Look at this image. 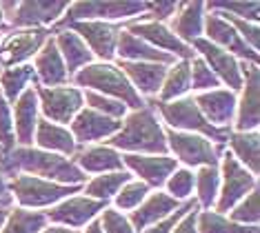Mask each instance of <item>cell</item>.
<instances>
[{
    "label": "cell",
    "instance_id": "obj_1",
    "mask_svg": "<svg viewBox=\"0 0 260 233\" xmlns=\"http://www.w3.org/2000/svg\"><path fill=\"white\" fill-rule=\"evenodd\" d=\"M0 171L3 176H16L18 171H22L34 178H40V180L69 184V187H80V182L87 178L78 169V164L69 158L34 147H18L5 153L0 158Z\"/></svg>",
    "mask_w": 260,
    "mask_h": 233
},
{
    "label": "cell",
    "instance_id": "obj_2",
    "mask_svg": "<svg viewBox=\"0 0 260 233\" xmlns=\"http://www.w3.org/2000/svg\"><path fill=\"white\" fill-rule=\"evenodd\" d=\"M109 145L111 149H122L136 155H167L169 151L160 122L147 107L129 113L120 131L109 138Z\"/></svg>",
    "mask_w": 260,
    "mask_h": 233
},
{
    "label": "cell",
    "instance_id": "obj_3",
    "mask_svg": "<svg viewBox=\"0 0 260 233\" xmlns=\"http://www.w3.org/2000/svg\"><path fill=\"white\" fill-rule=\"evenodd\" d=\"M76 85L85 87L87 91H96L100 95L114 98L125 107H132L134 111L145 109V100L140 98V93L132 87V82L125 78L120 69L111 62H91L87 67H82L76 74Z\"/></svg>",
    "mask_w": 260,
    "mask_h": 233
},
{
    "label": "cell",
    "instance_id": "obj_4",
    "mask_svg": "<svg viewBox=\"0 0 260 233\" xmlns=\"http://www.w3.org/2000/svg\"><path fill=\"white\" fill-rule=\"evenodd\" d=\"M156 107L160 109L165 122L174 131L198 134L207 140L211 138L218 142H227L229 138V129H218L205 120V116L200 113L193 98H178V100H171V103H158Z\"/></svg>",
    "mask_w": 260,
    "mask_h": 233
},
{
    "label": "cell",
    "instance_id": "obj_5",
    "mask_svg": "<svg viewBox=\"0 0 260 233\" xmlns=\"http://www.w3.org/2000/svg\"><path fill=\"white\" fill-rule=\"evenodd\" d=\"M7 189L18 200L20 209H43V207H56L64 198H72V193H78L80 187L40 180V178L34 176H11Z\"/></svg>",
    "mask_w": 260,
    "mask_h": 233
},
{
    "label": "cell",
    "instance_id": "obj_6",
    "mask_svg": "<svg viewBox=\"0 0 260 233\" xmlns=\"http://www.w3.org/2000/svg\"><path fill=\"white\" fill-rule=\"evenodd\" d=\"M220 176H222V189L216 198V213H227L238 205L242 198L251 193L258 187L256 176H251L249 171L242 167L232 153L222 155V164H220Z\"/></svg>",
    "mask_w": 260,
    "mask_h": 233
},
{
    "label": "cell",
    "instance_id": "obj_7",
    "mask_svg": "<svg viewBox=\"0 0 260 233\" xmlns=\"http://www.w3.org/2000/svg\"><path fill=\"white\" fill-rule=\"evenodd\" d=\"M38 107L45 113V120L54 124H69L76 118V113L82 109L85 100L82 91L76 87H36Z\"/></svg>",
    "mask_w": 260,
    "mask_h": 233
},
{
    "label": "cell",
    "instance_id": "obj_8",
    "mask_svg": "<svg viewBox=\"0 0 260 233\" xmlns=\"http://www.w3.org/2000/svg\"><path fill=\"white\" fill-rule=\"evenodd\" d=\"M147 9H149V3H72L60 20V27L67 22L82 20H125V18L145 14Z\"/></svg>",
    "mask_w": 260,
    "mask_h": 233
},
{
    "label": "cell",
    "instance_id": "obj_9",
    "mask_svg": "<svg viewBox=\"0 0 260 233\" xmlns=\"http://www.w3.org/2000/svg\"><path fill=\"white\" fill-rule=\"evenodd\" d=\"M167 149H171L176 160L187 167H218V149L198 134H182L167 129Z\"/></svg>",
    "mask_w": 260,
    "mask_h": 233
},
{
    "label": "cell",
    "instance_id": "obj_10",
    "mask_svg": "<svg viewBox=\"0 0 260 233\" xmlns=\"http://www.w3.org/2000/svg\"><path fill=\"white\" fill-rule=\"evenodd\" d=\"M64 29L80 36V40L89 47L93 56H98L103 62H109L116 56V43L120 29L111 22H100V20H82V22H67L62 25Z\"/></svg>",
    "mask_w": 260,
    "mask_h": 233
},
{
    "label": "cell",
    "instance_id": "obj_11",
    "mask_svg": "<svg viewBox=\"0 0 260 233\" xmlns=\"http://www.w3.org/2000/svg\"><path fill=\"white\" fill-rule=\"evenodd\" d=\"M105 209H107V202L103 200H91L87 195H72V198H64L56 207H51L45 216L47 220L64 226V229L69 226V229L76 231L78 226H85L87 222H91Z\"/></svg>",
    "mask_w": 260,
    "mask_h": 233
},
{
    "label": "cell",
    "instance_id": "obj_12",
    "mask_svg": "<svg viewBox=\"0 0 260 233\" xmlns=\"http://www.w3.org/2000/svg\"><path fill=\"white\" fill-rule=\"evenodd\" d=\"M191 49H196L193 53H200L203 62L211 69V74H214L218 80L227 82V85H229V91H234V89H242L245 76H242L240 64H238V60H236L232 53H227V51H222L220 47L211 45L207 38L193 40V43H191Z\"/></svg>",
    "mask_w": 260,
    "mask_h": 233
},
{
    "label": "cell",
    "instance_id": "obj_13",
    "mask_svg": "<svg viewBox=\"0 0 260 233\" xmlns=\"http://www.w3.org/2000/svg\"><path fill=\"white\" fill-rule=\"evenodd\" d=\"M49 40L47 29H22L18 34H11L0 45V67H18L20 62L34 58Z\"/></svg>",
    "mask_w": 260,
    "mask_h": 233
},
{
    "label": "cell",
    "instance_id": "obj_14",
    "mask_svg": "<svg viewBox=\"0 0 260 233\" xmlns=\"http://www.w3.org/2000/svg\"><path fill=\"white\" fill-rule=\"evenodd\" d=\"M203 31H207V40L211 45L220 47L227 53H236L242 58V62L249 60L251 64H258V53L251 49L249 45L238 36V31L224 20L222 16H218L216 11H211L209 16H205L203 20Z\"/></svg>",
    "mask_w": 260,
    "mask_h": 233
},
{
    "label": "cell",
    "instance_id": "obj_15",
    "mask_svg": "<svg viewBox=\"0 0 260 233\" xmlns=\"http://www.w3.org/2000/svg\"><path fill=\"white\" fill-rule=\"evenodd\" d=\"M129 34H134L136 38L145 40L147 45H151L153 49L165 51L169 56H178L180 60H191L196 58V53L189 45H185L182 40L176 38V34L169 27H165L162 22H134L127 29Z\"/></svg>",
    "mask_w": 260,
    "mask_h": 233
},
{
    "label": "cell",
    "instance_id": "obj_16",
    "mask_svg": "<svg viewBox=\"0 0 260 233\" xmlns=\"http://www.w3.org/2000/svg\"><path fill=\"white\" fill-rule=\"evenodd\" d=\"M122 127V120H114L107 118L103 113L89 109V107H82L76 113V118L72 120V136L76 142L82 145H89V142H98V140H107L114 134H118Z\"/></svg>",
    "mask_w": 260,
    "mask_h": 233
},
{
    "label": "cell",
    "instance_id": "obj_17",
    "mask_svg": "<svg viewBox=\"0 0 260 233\" xmlns=\"http://www.w3.org/2000/svg\"><path fill=\"white\" fill-rule=\"evenodd\" d=\"M67 7H69V3H62V0H25V3H16L11 25L40 29V25L56 22L67 11Z\"/></svg>",
    "mask_w": 260,
    "mask_h": 233
},
{
    "label": "cell",
    "instance_id": "obj_18",
    "mask_svg": "<svg viewBox=\"0 0 260 233\" xmlns=\"http://www.w3.org/2000/svg\"><path fill=\"white\" fill-rule=\"evenodd\" d=\"M122 164L129 167L136 176L143 178L147 187H165L167 178L178 169V160L169 158V155H136L125 153L122 155Z\"/></svg>",
    "mask_w": 260,
    "mask_h": 233
},
{
    "label": "cell",
    "instance_id": "obj_19",
    "mask_svg": "<svg viewBox=\"0 0 260 233\" xmlns=\"http://www.w3.org/2000/svg\"><path fill=\"white\" fill-rule=\"evenodd\" d=\"M240 71L245 76L242 82V98L236 105L238 109V120H236V129L240 134L247 131H256L260 116H258V64H247V62H238Z\"/></svg>",
    "mask_w": 260,
    "mask_h": 233
},
{
    "label": "cell",
    "instance_id": "obj_20",
    "mask_svg": "<svg viewBox=\"0 0 260 233\" xmlns=\"http://www.w3.org/2000/svg\"><path fill=\"white\" fill-rule=\"evenodd\" d=\"M198 105L200 113L205 116V120L214 124L218 129H227L232 124L236 116V93L229 89H214V91H205L198 98H193Z\"/></svg>",
    "mask_w": 260,
    "mask_h": 233
},
{
    "label": "cell",
    "instance_id": "obj_21",
    "mask_svg": "<svg viewBox=\"0 0 260 233\" xmlns=\"http://www.w3.org/2000/svg\"><path fill=\"white\" fill-rule=\"evenodd\" d=\"M178 207H180V202L174 200L169 193L156 191V193H151L149 198H145L143 205L138 209H134L132 218H127V220H129V224H132L134 231H145V229H149L151 224H156L167 216H171Z\"/></svg>",
    "mask_w": 260,
    "mask_h": 233
},
{
    "label": "cell",
    "instance_id": "obj_22",
    "mask_svg": "<svg viewBox=\"0 0 260 233\" xmlns=\"http://www.w3.org/2000/svg\"><path fill=\"white\" fill-rule=\"evenodd\" d=\"M38 95L34 87H27L20 93V98L14 103V134L16 142H20L22 147H29L34 142V134H36V124H38Z\"/></svg>",
    "mask_w": 260,
    "mask_h": 233
},
{
    "label": "cell",
    "instance_id": "obj_23",
    "mask_svg": "<svg viewBox=\"0 0 260 233\" xmlns=\"http://www.w3.org/2000/svg\"><path fill=\"white\" fill-rule=\"evenodd\" d=\"M118 69L125 74V78L132 82V87L138 93L151 95V93H160L162 80L167 76V67L156 62H125L120 60Z\"/></svg>",
    "mask_w": 260,
    "mask_h": 233
},
{
    "label": "cell",
    "instance_id": "obj_24",
    "mask_svg": "<svg viewBox=\"0 0 260 233\" xmlns=\"http://www.w3.org/2000/svg\"><path fill=\"white\" fill-rule=\"evenodd\" d=\"M116 53L120 56V60H125V62H156V64H165V67L176 62L174 56L153 49L151 45H147L145 40L136 38V36L129 31L118 34Z\"/></svg>",
    "mask_w": 260,
    "mask_h": 233
},
{
    "label": "cell",
    "instance_id": "obj_25",
    "mask_svg": "<svg viewBox=\"0 0 260 233\" xmlns=\"http://www.w3.org/2000/svg\"><path fill=\"white\" fill-rule=\"evenodd\" d=\"M40 82L51 89V87H58V85H64L69 80V74H67V67L62 62V56L58 51V47L54 43V38H49L47 43L43 45V49L36 53V71Z\"/></svg>",
    "mask_w": 260,
    "mask_h": 233
},
{
    "label": "cell",
    "instance_id": "obj_26",
    "mask_svg": "<svg viewBox=\"0 0 260 233\" xmlns=\"http://www.w3.org/2000/svg\"><path fill=\"white\" fill-rule=\"evenodd\" d=\"M38 149L49 153H58V155H72L76 153V140L72 136V131L60 127V124H54L49 120H38L36 124V140Z\"/></svg>",
    "mask_w": 260,
    "mask_h": 233
},
{
    "label": "cell",
    "instance_id": "obj_27",
    "mask_svg": "<svg viewBox=\"0 0 260 233\" xmlns=\"http://www.w3.org/2000/svg\"><path fill=\"white\" fill-rule=\"evenodd\" d=\"M54 43L58 47V51H60L62 56V62L64 67H67V74H78L82 67H87V64H91L93 60V53L89 51V47L80 40V36H76L74 31H69V29H62L60 34H58V38H54Z\"/></svg>",
    "mask_w": 260,
    "mask_h": 233
},
{
    "label": "cell",
    "instance_id": "obj_28",
    "mask_svg": "<svg viewBox=\"0 0 260 233\" xmlns=\"http://www.w3.org/2000/svg\"><path fill=\"white\" fill-rule=\"evenodd\" d=\"M78 169L85 173H116L125 171L122 164V155L111 147H89L78 153Z\"/></svg>",
    "mask_w": 260,
    "mask_h": 233
},
{
    "label": "cell",
    "instance_id": "obj_29",
    "mask_svg": "<svg viewBox=\"0 0 260 233\" xmlns=\"http://www.w3.org/2000/svg\"><path fill=\"white\" fill-rule=\"evenodd\" d=\"M205 5L203 3H185L178 5V11H176L174 18V29L171 31L176 34V38L182 40V43H193V40L200 38L203 34V20H205Z\"/></svg>",
    "mask_w": 260,
    "mask_h": 233
},
{
    "label": "cell",
    "instance_id": "obj_30",
    "mask_svg": "<svg viewBox=\"0 0 260 233\" xmlns=\"http://www.w3.org/2000/svg\"><path fill=\"white\" fill-rule=\"evenodd\" d=\"M229 145L232 155L245 167L251 176H258V131H247V134H229Z\"/></svg>",
    "mask_w": 260,
    "mask_h": 233
},
{
    "label": "cell",
    "instance_id": "obj_31",
    "mask_svg": "<svg viewBox=\"0 0 260 233\" xmlns=\"http://www.w3.org/2000/svg\"><path fill=\"white\" fill-rule=\"evenodd\" d=\"M191 89V74H189V60L174 62L167 69V76L160 87V103H171V100L182 98Z\"/></svg>",
    "mask_w": 260,
    "mask_h": 233
},
{
    "label": "cell",
    "instance_id": "obj_32",
    "mask_svg": "<svg viewBox=\"0 0 260 233\" xmlns=\"http://www.w3.org/2000/svg\"><path fill=\"white\" fill-rule=\"evenodd\" d=\"M132 182V173L129 171H116V173H105V176H96L93 180L85 184V193L91 200H103L107 202L109 198H116V193Z\"/></svg>",
    "mask_w": 260,
    "mask_h": 233
},
{
    "label": "cell",
    "instance_id": "obj_33",
    "mask_svg": "<svg viewBox=\"0 0 260 233\" xmlns=\"http://www.w3.org/2000/svg\"><path fill=\"white\" fill-rule=\"evenodd\" d=\"M31 80H36L34 76V67L29 64H18V67H9L0 74V93L9 105H14L20 98V93L27 89Z\"/></svg>",
    "mask_w": 260,
    "mask_h": 233
},
{
    "label": "cell",
    "instance_id": "obj_34",
    "mask_svg": "<svg viewBox=\"0 0 260 233\" xmlns=\"http://www.w3.org/2000/svg\"><path fill=\"white\" fill-rule=\"evenodd\" d=\"M47 216L40 211H27V209H14L9 211L0 233H40L45 229Z\"/></svg>",
    "mask_w": 260,
    "mask_h": 233
},
{
    "label": "cell",
    "instance_id": "obj_35",
    "mask_svg": "<svg viewBox=\"0 0 260 233\" xmlns=\"http://www.w3.org/2000/svg\"><path fill=\"white\" fill-rule=\"evenodd\" d=\"M198 233H258L256 226H242L216 211H198L196 216Z\"/></svg>",
    "mask_w": 260,
    "mask_h": 233
},
{
    "label": "cell",
    "instance_id": "obj_36",
    "mask_svg": "<svg viewBox=\"0 0 260 233\" xmlns=\"http://www.w3.org/2000/svg\"><path fill=\"white\" fill-rule=\"evenodd\" d=\"M193 182L198 187L200 207H205L209 211L211 205H216L218 189H220V171H218V167H200L198 173L193 176Z\"/></svg>",
    "mask_w": 260,
    "mask_h": 233
},
{
    "label": "cell",
    "instance_id": "obj_37",
    "mask_svg": "<svg viewBox=\"0 0 260 233\" xmlns=\"http://www.w3.org/2000/svg\"><path fill=\"white\" fill-rule=\"evenodd\" d=\"M82 100H87V107L107 118H114V120H120V118L127 116V107L122 103H118L114 98H107V95H100L96 91H85L82 93Z\"/></svg>",
    "mask_w": 260,
    "mask_h": 233
},
{
    "label": "cell",
    "instance_id": "obj_38",
    "mask_svg": "<svg viewBox=\"0 0 260 233\" xmlns=\"http://www.w3.org/2000/svg\"><path fill=\"white\" fill-rule=\"evenodd\" d=\"M258 187L251 191L247 198H242L238 205L232 209V222L242 226H256L258 224Z\"/></svg>",
    "mask_w": 260,
    "mask_h": 233
},
{
    "label": "cell",
    "instance_id": "obj_39",
    "mask_svg": "<svg viewBox=\"0 0 260 233\" xmlns=\"http://www.w3.org/2000/svg\"><path fill=\"white\" fill-rule=\"evenodd\" d=\"M147 193H149V187L145 182H127L116 193V207L122 209V211H134V209L143 205Z\"/></svg>",
    "mask_w": 260,
    "mask_h": 233
},
{
    "label": "cell",
    "instance_id": "obj_40",
    "mask_svg": "<svg viewBox=\"0 0 260 233\" xmlns=\"http://www.w3.org/2000/svg\"><path fill=\"white\" fill-rule=\"evenodd\" d=\"M209 9L218 11V14H229L234 18H240V20L253 22V25H256L258 18H260V5L258 3H211Z\"/></svg>",
    "mask_w": 260,
    "mask_h": 233
},
{
    "label": "cell",
    "instance_id": "obj_41",
    "mask_svg": "<svg viewBox=\"0 0 260 233\" xmlns=\"http://www.w3.org/2000/svg\"><path fill=\"white\" fill-rule=\"evenodd\" d=\"M189 74H191V89H196V91H205V89L214 91L218 87V82H220L211 74V69L203 62V58H198V56L189 60Z\"/></svg>",
    "mask_w": 260,
    "mask_h": 233
},
{
    "label": "cell",
    "instance_id": "obj_42",
    "mask_svg": "<svg viewBox=\"0 0 260 233\" xmlns=\"http://www.w3.org/2000/svg\"><path fill=\"white\" fill-rule=\"evenodd\" d=\"M165 187H167L169 195L174 200H185L191 195L193 191V173L189 169H176L171 176L167 178V182H165Z\"/></svg>",
    "mask_w": 260,
    "mask_h": 233
},
{
    "label": "cell",
    "instance_id": "obj_43",
    "mask_svg": "<svg viewBox=\"0 0 260 233\" xmlns=\"http://www.w3.org/2000/svg\"><path fill=\"white\" fill-rule=\"evenodd\" d=\"M16 147V134H14V118H11L9 103L0 93V153H9Z\"/></svg>",
    "mask_w": 260,
    "mask_h": 233
},
{
    "label": "cell",
    "instance_id": "obj_44",
    "mask_svg": "<svg viewBox=\"0 0 260 233\" xmlns=\"http://www.w3.org/2000/svg\"><path fill=\"white\" fill-rule=\"evenodd\" d=\"M218 14V11H216ZM218 16H222L224 20L232 25L236 31H238V36L242 40H245L247 45L251 47L253 51H258V43H260V29L258 25H253V22H247V20H240V18H234V16H229V14H218Z\"/></svg>",
    "mask_w": 260,
    "mask_h": 233
},
{
    "label": "cell",
    "instance_id": "obj_45",
    "mask_svg": "<svg viewBox=\"0 0 260 233\" xmlns=\"http://www.w3.org/2000/svg\"><path fill=\"white\" fill-rule=\"evenodd\" d=\"M98 222H100L103 233H136L132 229V224H129V220L120 211H116V209H105L103 218Z\"/></svg>",
    "mask_w": 260,
    "mask_h": 233
},
{
    "label": "cell",
    "instance_id": "obj_46",
    "mask_svg": "<svg viewBox=\"0 0 260 233\" xmlns=\"http://www.w3.org/2000/svg\"><path fill=\"white\" fill-rule=\"evenodd\" d=\"M193 207H198V202L189 200V202H187V205H185V207H178V209H176V211H174V213H171V216H167V218H165V220H160V222H156V224H151V226H149V229H145L143 233H171V231H174V226H176V224H178V222H180V220H182V218H185V216H187V213H189V211H191V209H193Z\"/></svg>",
    "mask_w": 260,
    "mask_h": 233
},
{
    "label": "cell",
    "instance_id": "obj_47",
    "mask_svg": "<svg viewBox=\"0 0 260 233\" xmlns=\"http://www.w3.org/2000/svg\"><path fill=\"white\" fill-rule=\"evenodd\" d=\"M176 11H178V3H149L147 18H149V22H162L169 16H174Z\"/></svg>",
    "mask_w": 260,
    "mask_h": 233
},
{
    "label": "cell",
    "instance_id": "obj_48",
    "mask_svg": "<svg viewBox=\"0 0 260 233\" xmlns=\"http://www.w3.org/2000/svg\"><path fill=\"white\" fill-rule=\"evenodd\" d=\"M196 216H198V207H193L191 211H189L187 216L174 226L171 233H198L196 231Z\"/></svg>",
    "mask_w": 260,
    "mask_h": 233
},
{
    "label": "cell",
    "instance_id": "obj_49",
    "mask_svg": "<svg viewBox=\"0 0 260 233\" xmlns=\"http://www.w3.org/2000/svg\"><path fill=\"white\" fill-rule=\"evenodd\" d=\"M7 180H5V176H3V171H0V200H11V195L7 193Z\"/></svg>",
    "mask_w": 260,
    "mask_h": 233
},
{
    "label": "cell",
    "instance_id": "obj_50",
    "mask_svg": "<svg viewBox=\"0 0 260 233\" xmlns=\"http://www.w3.org/2000/svg\"><path fill=\"white\" fill-rule=\"evenodd\" d=\"M40 233H78L74 229H64V226H45Z\"/></svg>",
    "mask_w": 260,
    "mask_h": 233
},
{
    "label": "cell",
    "instance_id": "obj_51",
    "mask_svg": "<svg viewBox=\"0 0 260 233\" xmlns=\"http://www.w3.org/2000/svg\"><path fill=\"white\" fill-rule=\"evenodd\" d=\"M85 233H103V229H100V222H98V220H91L89 226L85 229Z\"/></svg>",
    "mask_w": 260,
    "mask_h": 233
},
{
    "label": "cell",
    "instance_id": "obj_52",
    "mask_svg": "<svg viewBox=\"0 0 260 233\" xmlns=\"http://www.w3.org/2000/svg\"><path fill=\"white\" fill-rule=\"evenodd\" d=\"M9 216V209H0V229H3V224H5V220H7Z\"/></svg>",
    "mask_w": 260,
    "mask_h": 233
},
{
    "label": "cell",
    "instance_id": "obj_53",
    "mask_svg": "<svg viewBox=\"0 0 260 233\" xmlns=\"http://www.w3.org/2000/svg\"><path fill=\"white\" fill-rule=\"evenodd\" d=\"M11 200H0V209H5V205H9Z\"/></svg>",
    "mask_w": 260,
    "mask_h": 233
},
{
    "label": "cell",
    "instance_id": "obj_54",
    "mask_svg": "<svg viewBox=\"0 0 260 233\" xmlns=\"http://www.w3.org/2000/svg\"><path fill=\"white\" fill-rule=\"evenodd\" d=\"M3 16L5 14H3V7H0V27H3Z\"/></svg>",
    "mask_w": 260,
    "mask_h": 233
},
{
    "label": "cell",
    "instance_id": "obj_55",
    "mask_svg": "<svg viewBox=\"0 0 260 233\" xmlns=\"http://www.w3.org/2000/svg\"><path fill=\"white\" fill-rule=\"evenodd\" d=\"M0 158H3V153H0Z\"/></svg>",
    "mask_w": 260,
    "mask_h": 233
}]
</instances>
